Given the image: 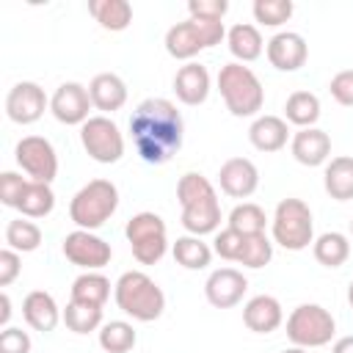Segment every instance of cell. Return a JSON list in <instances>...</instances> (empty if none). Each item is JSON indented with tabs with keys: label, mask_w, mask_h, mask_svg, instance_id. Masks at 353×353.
<instances>
[{
	"label": "cell",
	"mask_w": 353,
	"mask_h": 353,
	"mask_svg": "<svg viewBox=\"0 0 353 353\" xmlns=\"http://www.w3.org/2000/svg\"><path fill=\"white\" fill-rule=\"evenodd\" d=\"M251 11H254V19H256L259 25H265V28H279V25H284V22L292 17L295 6H292L290 0H254Z\"/></svg>",
	"instance_id": "8d00e7d4"
},
{
	"label": "cell",
	"mask_w": 353,
	"mask_h": 353,
	"mask_svg": "<svg viewBox=\"0 0 353 353\" xmlns=\"http://www.w3.org/2000/svg\"><path fill=\"white\" fill-rule=\"evenodd\" d=\"M347 303H350V309H353V281L347 284Z\"/></svg>",
	"instance_id": "bcb514c9"
},
{
	"label": "cell",
	"mask_w": 353,
	"mask_h": 353,
	"mask_svg": "<svg viewBox=\"0 0 353 353\" xmlns=\"http://www.w3.org/2000/svg\"><path fill=\"white\" fill-rule=\"evenodd\" d=\"M174 94L182 105H190V108L201 105L210 97V72H207V66H201L196 61L179 66L176 74H174Z\"/></svg>",
	"instance_id": "ac0fdd59"
},
{
	"label": "cell",
	"mask_w": 353,
	"mask_h": 353,
	"mask_svg": "<svg viewBox=\"0 0 353 353\" xmlns=\"http://www.w3.org/2000/svg\"><path fill=\"white\" fill-rule=\"evenodd\" d=\"M336 320L320 303H301L287 317V336L295 347H323L334 339Z\"/></svg>",
	"instance_id": "ba28073f"
},
{
	"label": "cell",
	"mask_w": 353,
	"mask_h": 353,
	"mask_svg": "<svg viewBox=\"0 0 353 353\" xmlns=\"http://www.w3.org/2000/svg\"><path fill=\"white\" fill-rule=\"evenodd\" d=\"M270 259H273V243H270L265 234H248V237L243 240V251H240V259H237L243 268L259 270V268H265Z\"/></svg>",
	"instance_id": "d590c367"
},
{
	"label": "cell",
	"mask_w": 353,
	"mask_h": 353,
	"mask_svg": "<svg viewBox=\"0 0 353 353\" xmlns=\"http://www.w3.org/2000/svg\"><path fill=\"white\" fill-rule=\"evenodd\" d=\"M88 14L99 22V28L113 30V33L127 30L132 22V6L127 0H91Z\"/></svg>",
	"instance_id": "484cf974"
},
{
	"label": "cell",
	"mask_w": 353,
	"mask_h": 353,
	"mask_svg": "<svg viewBox=\"0 0 353 353\" xmlns=\"http://www.w3.org/2000/svg\"><path fill=\"white\" fill-rule=\"evenodd\" d=\"M17 165L33 179V182H52L58 174V154L52 143L41 135H25L14 149Z\"/></svg>",
	"instance_id": "8fae6325"
},
{
	"label": "cell",
	"mask_w": 353,
	"mask_h": 353,
	"mask_svg": "<svg viewBox=\"0 0 353 353\" xmlns=\"http://www.w3.org/2000/svg\"><path fill=\"white\" fill-rule=\"evenodd\" d=\"M350 234H353V221H350Z\"/></svg>",
	"instance_id": "c3c4849f"
},
{
	"label": "cell",
	"mask_w": 353,
	"mask_h": 353,
	"mask_svg": "<svg viewBox=\"0 0 353 353\" xmlns=\"http://www.w3.org/2000/svg\"><path fill=\"white\" fill-rule=\"evenodd\" d=\"M218 91L223 97V105L232 116L248 119L256 116L265 105V88L259 77L251 72V66H243L237 61L221 66L218 72Z\"/></svg>",
	"instance_id": "277c9868"
},
{
	"label": "cell",
	"mask_w": 353,
	"mask_h": 353,
	"mask_svg": "<svg viewBox=\"0 0 353 353\" xmlns=\"http://www.w3.org/2000/svg\"><path fill=\"white\" fill-rule=\"evenodd\" d=\"M63 323L74 334H91V331L102 328V306H88V303L69 301L66 309H63Z\"/></svg>",
	"instance_id": "836d02e7"
},
{
	"label": "cell",
	"mask_w": 353,
	"mask_h": 353,
	"mask_svg": "<svg viewBox=\"0 0 353 353\" xmlns=\"http://www.w3.org/2000/svg\"><path fill=\"white\" fill-rule=\"evenodd\" d=\"M323 188L334 201L353 199V157L350 154H339V157H331V163H325Z\"/></svg>",
	"instance_id": "d4e9b609"
},
{
	"label": "cell",
	"mask_w": 353,
	"mask_h": 353,
	"mask_svg": "<svg viewBox=\"0 0 353 353\" xmlns=\"http://www.w3.org/2000/svg\"><path fill=\"white\" fill-rule=\"evenodd\" d=\"M28 182H30V179H25V176L17 174V171H3V174H0V201H3L6 207H19Z\"/></svg>",
	"instance_id": "f35d334b"
},
{
	"label": "cell",
	"mask_w": 353,
	"mask_h": 353,
	"mask_svg": "<svg viewBox=\"0 0 353 353\" xmlns=\"http://www.w3.org/2000/svg\"><path fill=\"white\" fill-rule=\"evenodd\" d=\"M88 94H91V102L97 110H105V113H113V110H121L124 102H127V85L119 74L113 72H102L97 74L91 83H88Z\"/></svg>",
	"instance_id": "7402d4cb"
},
{
	"label": "cell",
	"mask_w": 353,
	"mask_h": 353,
	"mask_svg": "<svg viewBox=\"0 0 353 353\" xmlns=\"http://www.w3.org/2000/svg\"><path fill=\"white\" fill-rule=\"evenodd\" d=\"M176 199L182 204V226L201 237L212 234L221 226V201L212 182L196 171H188L176 182Z\"/></svg>",
	"instance_id": "7a4b0ae2"
},
{
	"label": "cell",
	"mask_w": 353,
	"mask_h": 353,
	"mask_svg": "<svg viewBox=\"0 0 353 353\" xmlns=\"http://www.w3.org/2000/svg\"><path fill=\"white\" fill-rule=\"evenodd\" d=\"M312 254L323 268H342L350 256V243L342 232H325L312 243Z\"/></svg>",
	"instance_id": "83f0119b"
},
{
	"label": "cell",
	"mask_w": 353,
	"mask_h": 353,
	"mask_svg": "<svg viewBox=\"0 0 353 353\" xmlns=\"http://www.w3.org/2000/svg\"><path fill=\"white\" fill-rule=\"evenodd\" d=\"M287 138H290L287 121L279 116H256L254 124L248 127V141L259 152H279L287 146Z\"/></svg>",
	"instance_id": "603a6c76"
},
{
	"label": "cell",
	"mask_w": 353,
	"mask_h": 353,
	"mask_svg": "<svg viewBox=\"0 0 353 353\" xmlns=\"http://www.w3.org/2000/svg\"><path fill=\"white\" fill-rule=\"evenodd\" d=\"M135 342H138L135 328L124 320H110L99 328V347L105 353H130Z\"/></svg>",
	"instance_id": "1f68e13d"
},
{
	"label": "cell",
	"mask_w": 353,
	"mask_h": 353,
	"mask_svg": "<svg viewBox=\"0 0 353 353\" xmlns=\"http://www.w3.org/2000/svg\"><path fill=\"white\" fill-rule=\"evenodd\" d=\"M221 190L232 199H248L259 188V171L248 157H229L218 171Z\"/></svg>",
	"instance_id": "e0dca14e"
},
{
	"label": "cell",
	"mask_w": 353,
	"mask_h": 353,
	"mask_svg": "<svg viewBox=\"0 0 353 353\" xmlns=\"http://www.w3.org/2000/svg\"><path fill=\"white\" fill-rule=\"evenodd\" d=\"M132 143L143 163L163 165L182 149V116L171 99L149 97L130 116Z\"/></svg>",
	"instance_id": "6da1fadb"
},
{
	"label": "cell",
	"mask_w": 353,
	"mask_h": 353,
	"mask_svg": "<svg viewBox=\"0 0 353 353\" xmlns=\"http://www.w3.org/2000/svg\"><path fill=\"white\" fill-rule=\"evenodd\" d=\"M229 11L226 0H190L188 3V14L190 19H204V22H221Z\"/></svg>",
	"instance_id": "ab89813d"
},
{
	"label": "cell",
	"mask_w": 353,
	"mask_h": 353,
	"mask_svg": "<svg viewBox=\"0 0 353 353\" xmlns=\"http://www.w3.org/2000/svg\"><path fill=\"white\" fill-rule=\"evenodd\" d=\"M270 232H273V243H279L287 251L309 248V243H314V221L309 204L301 199H281L276 204Z\"/></svg>",
	"instance_id": "8992f818"
},
{
	"label": "cell",
	"mask_w": 353,
	"mask_h": 353,
	"mask_svg": "<svg viewBox=\"0 0 353 353\" xmlns=\"http://www.w3.org/2000/svg\"><path fill=\"white\" fill-rule=\"evenodd\" d=\"M0 353H30V336L22 328H3L0 334Z\"/></svg>",
	"instance_id": "b9f144b4"
},
{
	"label": "cell",
	"mask_w": 353,
	"mask_h": 353,
	"mask_svg": "<svg viewBox=\"0 0 353 353\" xmlns=\"http://www.w3.org/2000/svg\"><path fill=\"white\" fill-rule=\"evenodd\" d=\"M116 207H119V188L110 179H91L72 196L69 218L77 223V229L94 232L116 212Z\"/></svg>",
	"instance_id": "5b68a950"
},
{
	"label": "cell",
	"mask_w": 353,
	"mask_h": 353,
	"mask_svg": "<svg viewBox=\"0 0 353 353\" xmlns=\"http://www.w3.org/2000/svg\"><path fill=\"white\" fill-rule=\"evenodd\" d=\"M265 223H268L265 210L254 201H243L229 212V229H234L245 237L248 234H265Z\"/></svg>",
	"instance_id": "e575fe53"
},
{
	"label": "cell",
	"mask_w": 353,
	"mask_h": 353,
	"mask_svg": "<svg viewBox=\"0 0 353 353\" xmlns=\"http://www.w3.org/2000/svg\"><path fill=\"white\" fill-rule=\"evenodd\" d=\"M124 234L130 240L132 256L141 265H154V262H160L165 256L168 229H165V221L157 212H138V215H132L127 221V226H124Z\"/></svg>",
	"instance_id": "9c48e42d"
},
{
	"label": "cell",
	"mask_w": 353,
	"mask_h": 353,
	"mask_svg": "<svg viewBox=\"0 0 353 353\" xmlns=\"http://www.w3.org/2000/svg\"><path fill=\"white\" fill-rule=\"evenodd\" d=\"M284 353H309V350H306V347H287Z\"/></svg>",
	"instance_id": "7dc6e473"
},
{
	"label": "cell",
	"mask_w": 353,
	"mask_h": 353,
	"mask_svg": "<svg viewBox=\"0 0 353 353\" xmlns=\"http://www.w3.org/2000/svg\"><path fill=\"white\" fill-rule=\"evenodd\" d=\"M245 290H248V279L234 268H218L204 281V295H207L210 306H215V309L237 306L243 301Z\"/></svg>",
	"instance_id": "9a60e30c"
},
{
	"label": "cell",
	"mask_w": 353,
	"mask_h": 353,
	"mask_svg": "<svg viewBox=\"0 0 353 353\" xmlns=\"http://www.w3.org/2000/svg\"><path fill=\"white\" fill-rule=\"evenodd\" d=\"M284 320L281 303L273 295H254L245 306H243V323L248 331L254 334H273Z\"/></svg>",
	"instance_id": "44dd1931"
},
{
	"label": "cell",
	"mask_w": 353,
	"mask_h": 353,
	"mask_svg": "<svg viewBox=\"0 0 353 353\" xmlns=\"http://www.w3.org/2000/svg\"><path fill=\"white\" fill-rule=\"evenodd\" d=\"M52 207H55V193H52V188H50L47 182H33V179H30L17 210H19L25 218H44V215L52 212Z\"/></svg>",
	"instance_id": "4dcf8cb0"
},
{
	"label": "cell",
	"mask_w": 353,
	"mask_h": 353,
	"mask_svg": "<svg viewBox=\"0 0 353 353\" xmlns=\"http://www.w3.org/2000/svg\"><path fill=\"white\" fill-rule=\"evenodd\" d=\"M47 108H50V99H47L44 88L39 83H30V80L17 83L6 94V116L14 124H33L44 116Z\"/></svg>",
	"instance_id": "4fadbf2b"
},
{
	"label": "cell",
	"mask_w": 353,
	"mask_h": 353,
	"mask_svg": "<svg viewBox=\"0 0 353 353\" xmlns=\"http://www.w3.org/2000/svg\"><path fill=\"white\" fill-rule=\"evenodd\" d=\"M61 251H63V256H66L72 265H77V268H83V270H99V268H105V265L110 262V256H113L110 243H105L102 237H97L94 232H85V229L69 232V234L63 237Z\"/></svg>",
	"instance_id": "7c38bea8"
},
{
	"label": "cell",
	"mask_w": 353,
	"mask_h": 353,
	"mask_svg": "<svg viewBox=\"0 0 353 353\" xmlns=\"http://www.w3.org/2000/svg\"><path fill=\"white\" fill-rule=\"evenodd\" d=\"M6 248H14L17 254H28V251H36L41 245V229L33 223V221H25V218H14L8 221L6 226Z\"/></svg>",
	"instance_id": "d6a6232c"
},
{
	"label": "cell",
	"mask_w": 353,
	"mask_h": 353,
	"mask_svg": "<svg viewBox=\"0 0 353 353\" xmlns=\"http://www.w3.org/2000/svg\"><path fill=\"white\" fill-rule=\"evenodd\" d=\"M265 55H268L273 69H279V72H298L306 63V58H309V47H306V39L301 33L281 30V33H276L265 44Z\"/></svg>",
	"instance_id": "2e32d148"
},
{
	"label": "cell",
	"mask_w": 353,
	"mask_h": 353,
	"mask_svg": "<svg viewBox=\"0 0 353 353\" xmlns=\"http://www.w3.org/2000/svg\"><path fill=\"white\" fill-rule=\"evenodd\" d=\"M290 152L301 165L314 168V165H323L331 157V138H328V132H323L317 127H306V130H298L292 135Z\"/></svg>",
	"instance_id": "d6986e66"
},
{
	"label": "cell",
	"mask_w": 353,
	"mask_h": 353,
	"mask_svg": "<svg viewBox=\"0 0 353 353\" xmlns=\"http://www.w3.org/2000/svg\"><path fill=\"white\" fill-rule=\"evenodd\" d=\"M110 298V281L99 270H85L72 281V301L88 303V306H105Z\"/></svg>",
	"instance_id": "4316f807"
},
{
	"label": "cell",
	"mask_w": 353,
	"mask_h": 353,
	"mask_svg": "<svg viewBox=\"0 0 353 353\" xmlns=\"http://www.w3.org/2000/svg\"><path fill=\"white\" fill-rule=\"evenodd\" d=\"M22 317L33 331L47 334V331H55V325L63 320V312L58 309V303H55V298L50 292L33 290L22 301Z\"/></svg>",
	"instance_id": "ffe728a7"
},
{
	"label": "cell",
	"mask_w": 353,
	"mask_h": 353,
	"mask_svg": "<svg viewBox=\"0 0 353 353\" xmlns=\"http://www.w3.org/2000/svg\"><path fill=\"white\" fill-rule=\"evenodd\" d=\"M0 325L3 328H8V317H11V298H8V292H3L0 295Z\"/></svg>",
	"instance_id": "ee69618b"
},
{
	"label": "cell",
	"mask_w": 353,
	"mask_h": 353,
	"mask_svg": "<svg viewBox=\"0 0 353 353\" xmlns=\"http://www.w3.org/2000/svg\"><path fill=\"white\" fill-rule=\"evenodd\" d=\"M331 353H353V334L350 336H339L331 347Z\"/></svg>",
	"instance_id": "f6af8a7d"
},
{
	"label": "cell",
	"mask_w": 353,
	"mask_h": 353,
	"mask_svg": "<svg viewBox=\"0 0 353 353\" xmlns=\"http://www.w3.org/2000/svg\"><path fill=\"white\" fill-rule=\"evenodd\" d=\"M284 116L290 124L306 130V127H314V121L320 119V99L317 94L312 91H295L287 97V105H284Z\"/></svg>",
	"instance_id": "f546056e"
},
{
	"label": "cell",
	"mask_w": 353,
	"mask_h": 353,
	"mask_svg": "<svg viewBox=\"0 0 353 353\" xmlns=\"http://www.w3.org/2000/svg\"><path fill=\"white\" fill-rule=\"evenodd\" d=\"M174 259H176V265H182V268H188V270H204L210 262H212V248L201 240V237H196V234H185V237H176V243H174Z\"/></svg>",
	"instance_id": "f1b7e54d"
},
{
	"label": "cell",
	"mask_w": 353,
	"mask_h": 353,
	"mask_svg": "<svg viewBox=\"0 0 353 353\" xmlns=\"http://www.w3.org/2000/svg\"><path fill=\"white\" fill-rule=\"evenodd\" d=\"M328 91L331 97L345 105V108H353V69H345V72H336L328 83Z\"/></svg>",
	"instance_id": "60d3db41"
},
{
	"label": "cell",
	"mask_w": 353,
	"mask_h": 353,
	"mask_svg": "<svg viewBox=\"0 0 353 353\" xmlns=\"http://www.w3.org/2000/svg\"><path fill=\"white\" fill-rule=\"evenodd\" d=\"M19 270H22L19 254H17L14 248H3V251H0V287L14 284L17 276H19Z\"/></svg>",
	"instance_id": "7bdbcfd3"
},
{
	"label": "cell",
	"mask_w": 353,
	"mask_h": 353,
	"mask_svg": "<svg viewBox=\"0 0 353 353\" xmlns=\"http://www.w3.org/2000/svg\"><path fill=\"white\" fill-rule=\"evenodd\" d=\"M243 240H245V234H240V232H234V229H221V232H215V240H212V251L221 256V259H226V262H237L240 259V251H243Z\"/></svg>",
	"instance_id": "74e56055"
},
{
	"label": "cell",
	"mask_w": 353,
	"mask_h": 353,
	"mask_svg": "<svg viewBox=\"0 0 353 353\" xmlns=\"http://www.w3.org/2000/svg\"><path fill=\"white\" fill-rule=\"evenodd\" d=\"M226 39V28L223 22H204V19H185L168 28L165 33V52L176 61H188L196 58L201 50L215 47Z\"/></svg>",
	"instance_id": "52a82bcc"
},
{
	"label": "cell",
	"mask_w": 353,
	"mask_h": 353,
	"mask_svg": "<svg viewBox=\"0 0 353 353\" xmlns=\"http://www.w3.org/2000/svg\"><path fill=\"white\" fill-rule=\"evenodd\" d=\"M113 298H116V306L127 317H132L138 323H152L165 309L163 290L143 270H127V273H121L119 281L113 284Z\"/></svg>",
	"instance_id": "3957f363"
},
{
	"label": "cell",
	"mask_w": 353,
	"mask_h": 353,
	"mask_svg": "<svg viewBox=\"0 0 353 353\" xmlns=\"http://www.w3.org/2000/svg\"><path fill=\"white\" fill-rule=\"evenodd\" d=\"M80 143L91 160L105 163V165L119 163L124 154V135L119 132L116 121L108 116H91L80 127Z\"/></svg>",
	"instance_id": "30bf717a"
},
{
	"label": "cell",
	"mask_w": 353,
	"mask_h": 353,
	"mask_svg": "<svg viewBox=\"0 0 353 353\" xmlns=\"http://www.w3.org/2000/svg\"><path fill=\"white\" fill-rule=\"evenodd\" d=\"M226 44H229V52L237 58V63H251L265 50V41H262L259 28L256 25H248V22L232 25L226 30Z\"/></svg>",
	"instance_id": "cb8c5ba5"
},
{
	"label": "cell",
	"mask_w": 353,
	"mask_h": 353,
	"mask_svg": "<svg viewBox=\"0 0 353 353\" xmlns=\"http://www.w3.org/2000/svg\"><path fill=\"white\" fill-rule=\"evenodd\" d=\"M91 94H88V88L85 85H80V83H61L58 88H55V94L50 97V110H52V116L61 121V124H85L91 116H88V110H91Z\"/></svg>",
	"instance_id": "5bb4252c"
}]
</instances>
